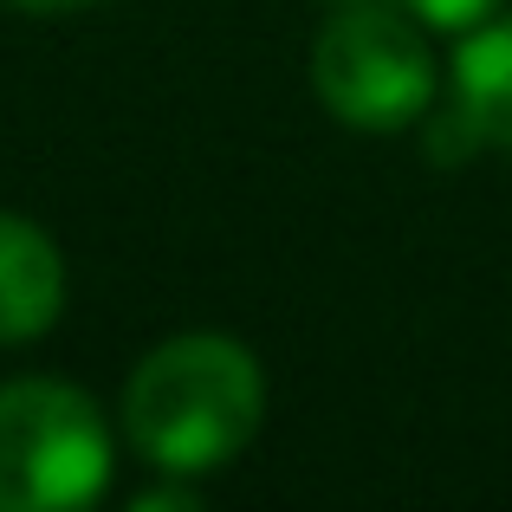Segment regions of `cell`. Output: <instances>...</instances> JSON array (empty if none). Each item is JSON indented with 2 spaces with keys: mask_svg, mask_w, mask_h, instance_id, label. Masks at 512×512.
<instances>
[{
  "mask_svg": "<svg viewBox=\"0 0 512 512\" xmlns=\"http://www.w3.org/2000/svg\"><path fill=\"white\" fill-rule=\"evenodd\" d=\"M65 260L33 221L0 214V344H26L59 318Z\"/></svg>",
  "mask_w": 512,
  "mask_h": 512,
  "instance_id": "cell-5",
  "label": "cell"
},
{
  "mask_svg": "<svg viewBox=\"0 0 512 512\" xmlns=\"http://www.w3.org/2000/svg\"><path fill=\"white\" fill-rule=\"evenodd\" d=\"M111 428L98 402L52 376L0 383V512H65L104 493Z\"/></svg>",
  "mask_w": 512,
  "mask_h": 512,
  "instance_id": "cell-2",
  "label": "cell"
},
{
  "mask_svg": "<svg viewBox=\"0 0 512 512\" xmlns=\"http://www.w3.org/2000/svg\"><path fill=\"white\" fill-rule=\"evenodd\" d=\"M7 7H26V13H78L91 0H7Z\"/></svg>",
  "mask_w": 512,
  "mask_h": 512,
  "instance_id": "cell-7",
  "label": "cell"
},
{
  "mask_svg": "<svg viewBox=\"0 0 512 512\" xmlns=\"http://www.w3.org/2000/svg\"><path fill=\"white\" fill-rule=\"evenodd\" d=\"M266 409L260 363L234 338H169L137 363L124 389V428L163 474H208L253 441Z\"/></svg>",
  "mask_w": 512,
  "mask_h": 512,
  "instance_id": "cell-1",
  "label": "cell"
},
{
  "mask_svg": "<svg viewBox=\"0 0 512 512\" xmlns=\"http://www.w3.org/2000/svg\"><path fill=\"white\" fill-rule=\"evenodd\" d=\"M312 78L331 117L357 130H402L435 98V52L422 46V33L396 7L350 0L318 33Z\"/></svg>",
  "mask_w": 512,
  "mask_h": 512,
  "instance_id": "cell-3",
  "label": "cell"
},
{
  "mask_svg": "<svg viewBox=\"0 0 512 512\" xmlns=\"http://www.w3.org/2000/svg\"><path fill=\"white\" fill-rule=\"evenodd\" d=\"M474 150H512V13L454 52V98L428 130L435 163H461Z\"/></svg>",
  "mask_w": 512,
  "mask_h": 512,
  "instance_id": "cell-4",
  "label": "cell"
},
{
  "mask_svg": "<svg viewBox=\"0 0 512 512\" xmlns=\"http://www.w3.org/2000/svg\"><path fill=\"white\" fill-rule=\"evenodd\" d=\"M415 13H422L428 26H441V33H454V26H480L500 0H409Z\"/></svg>",
  "mask_w": 512,
  "mask_h": 512,
  "instance_id": "cell-6",
  "label": "cell"
}]
</instances>
